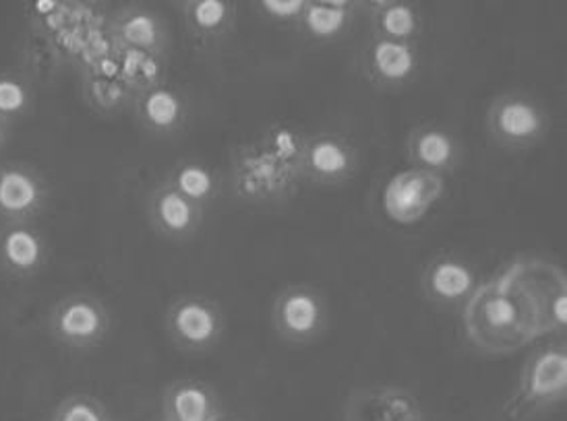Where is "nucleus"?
Returning <instances> with one entry per match:
<instances>
[{"instance_id": "f257e3e1", "label": "nucleus", "mask_w": 567, "mask_h": 421, "mask_svg": "<svg viewBox=\"0 0 567 421\" xmlns=\"http://www.w3.org/2000/svg\"><path fill=\"white\" fill-rule=\"evenodd\" d=\"M462 311L466 337L481 354L509 356L536 339L520 299L497 275L481 283Z\"/></svg>"}, {"instance_id": "f03ea898", "label": "nucleus", "mask_w": 567, "mask_h": 421, "mask_svg": "<svg viewBox=\"0 0 567 421\" xmlns=\"http://www.w3.org/2000/svg\"><path fill=\"white\" fill-rule=\"evenodd\" d=\"M520 299L536 339L545 335H566L567 280L564 266L540 256H520L497 275Z\"/></svg>"}, {"instance_id": "7ed1b4c3", "label": "nucleus", "mask_w": 567, "mask_h": 421, "mask_svg": "<svg viewBox=\"0 0 567 421\" xmlns=\"http://www.w3.org/2000/svg\"><path fill=\"white\" fill-rule=\"evenodd\" d=\"M300 185V173L271 156L259 140L238 143L230 149L228 187L240 203L259 209L282 207L297 197Z\"/></svg>"}, {"instance_id": "20e7f679", "label": "nucleus", "mask_w": 567, "mask_h": 421, "mask_svg": "<svg viewBox=\"0 0 567 421\" xmlns=\"http://www.w3.org/2000/svg\"><path fill=\"white\" fill-rule=\"evenodd\" d=\"M567 399V345H538L522 364L516 389L504 407L505 421H533Z\"/></svg>"}, {"instance_id": "39448f33", "label": "nucleus", "mask_w": 567, "mask_h": 421, "mask_svg": "<svg viewBox=\"0 0 567 421\" xmlns=\"http://www.w3.org/2000/svg\"><path fill=\"white\" fill-rule=\"evenodd\" d=\"M485 128L488 139L497 147L507 151H526L547 139L551 116L535 97L507 92L488 104Z\"/></svg>"}, {"instance_id": "423d86ee", "label": "nucleus", "mask_w": 567, "mask_h": 421, "mask_svg": "<svg viewBox=\"0 0 567 421\" xmlns=\"http://www.w3.org/2000/svg\"><path fill=\"white\" fill-rule=\"evenodd\" d=\"M164 327L178 351L187 356H205L224 339L226 314L214 297L181 294L168 304Z\"/></svg>"}, {"instance_id": "0eeeda50", "label": "nucleus", "mask_w": 567, "mask_h": 421, "mask_svg": "<svg viewBox=\"0 0 567 421\" xmlns=\"http://www.w3.org/2000/svg\"><path fill=\"white\" fill-rule=\"evenodd\" d=\"M330 302L316 283H290L271 304V328L284 344L311 345L330 327Z\"/></svg>"}, {"instance_id": "6e6552de", "label": "nucleus", "mask_w": 567, "mask_h": 421, "mask_svg": "<svg viewBox=\"0 0 567 421\" xmlns=\"http://www.w3.org/2000/svg\"><path fill=\"white\" fill-rule=\"evenodd\" d=\"M361 168V151L350 137L336 130L307 133L300 182L317 188H338L348 185Z\"/></svg>"}, {"instance_id": "1a4fd4ad", "label": "nucleus", "mask_w": 567, "mask_h": 421, "mask_svg": "<svg viewBox=\"0 0 567 421\" xmlns=\"http://www.w3.org/2000/svg\"><path fill=\"white\" fill-rule=\"evenodd\" d=\"M106 40L114 52H135L168 63L173 33L168 21L147 4L118 7L106 19Z\"/></svg>"}, {"instance_id": "9d476101", "label": "nucleus", "mask_w": 567, "mask_h": 421, "mask_svg": "<svg viewBox=\"0 0 567 421\" xmlns=\"http://www.w3.org/2000/svg\"><path fill=\"white\" fill-rule=\"evenodd\" d=\"M48 330L54 341L71 349H94L111 333V313L92 294H71L56 302L48 316Z\"/></svg>"}, {"instance_id": "9b49d317", "label": "nucleus", "mask_w": 567, "mask_h": 421, "mask_svg": "<svg viewBox=\"0 0 567 421\" xmlns=\"http://www.w3.org/2000/svg\"><path fill=\"white\" fill-rule=\"evenodd\" d=\"M445 176L409 168L394 173L381 190V211L395 225H414L445 194Z\"/></svg>"}, {"instance_id": "f8f14e48", "label": "nucleus", "mask_w": 567, "mask_h": 421, "mask_svg": "<svg viewBox=\"0 0 567 421\" xmlns=\"http://www.w3.org/2000/svg\"><path fill=\"white\" fill-rule=\"evenodd\" d=\"M190 50L199 59H216L230 44L238 25L235 0H185L178 4Z\"/></svg>"}, {"instance_id": "ddd939ff", "label": "nucleus", "mask_w": 567, "mask_h": 421, "mask_svg": "<svg viewBox=\"0 0 567 421\" xmlns=\"http://www.w3.org/2000/svg\"><path fill=\"white\" fill-rule=\"evenodd\" d=\"M359 69L379 92H402L421 73V50L419 44L369 38L359 54Z\"/></svg>"}, {"instance_id": "4468645a", "label": "nucleus", "mask_w": 567, "mask_h": 421, "mask_svg": "<svg viewBox=\"0 0 567 421\" xmlns=\"http://www.w3.org/2000/svg\"><path fill=\"white\" fill-rule=\"evenodd\" d=\"M128 109L143 133L156 139L176 137L189 125V97L168 81L137 90L131 97Z\"/></svg>"}, {"instance_id": "2eb2a0df", "label": "nucleus", "mask_w": 567, "mask_h": 421, "mask_svg": "<svg viewBox=\"0 0 567 421\" xmlns=\"http://www.w3.org/2000/svg\"><path fill=\"white\" fill-rule=\"evenodd\" d=\"M481 285L474 265L454 252H443L426 263L421 273V294L440 311L464 308Z\"/></svg>"}, {"instance_id": "dca6fc26", "label": "nucleus", "mask_w": 567, "mask_h": 421, "mask_svg": "<svg viewBox=\"0 0 567 421\" xmlns=\"http://www.w3.org/2000/svg\"><path fill=\"white\" fill-rule=\"evenodd\" d=\"M347 421H426L419 397L402 385H364L344 403Z\"/></svg>"}, {"instance_id": "f3484780", "label": "nucleus", "mask_w": 567, "mask_h": 421, "mask_svg": "<svg viewBox=\"0 0 567 421\" xmlns=\"http://www.w3.org/2000/svg\"><path fill=\"white\" fill-rule=\"evenodd\" d=\"M48 203V185L38 168L21 161L0 166V221H33Z\"/></svg>"}, {"instance_id": "a211bd4d", "label": "nucleus", "mask_w": 567, "mask_h": 421, "mask_svg": "<svg viewBox=\"0 0 567 421\" xmlns=\"http://www.w3.org/2000/svg\"><path fill=\"white\" fill-rule=\"evenodd\" d=\"M147 221L162 240L183 244L202 232L205 211L162 180L147 197Z\"/></svg>"}, {"instance_id": "6ab92c4d", "label": "nucleus", "mask_w": 567, "mask_h": 421, "mask_svg": "<svg viewBox=\"0 0 567 421\" xmlns=\"http://www.w3.org/2000/svg\"><path fill=\"white\" fill-rule=\"evenodd\" d=\"M410 168L450 176L464 159V145L447 126L425 123L410 130L404 145Z\"/></svg>"}, {"instance_id": "aec40b11", "label": "nucleus", "mask_w": 567, "mask_h": 421, "mask_svg": "<svg viewBox=\"0 0 567 421\" xmlns=\"http://www.w3.org/2000/svg\"><path fill=\"white\" fill-rule=\"evenodd\" d=\"M48 261L47 235L33 221L0 223V271L25 280L40 273Z\"/></svg>"}, {"instance_id": "412c9836", "label": "nucleus", "mask_w": 567, "mask_h": 421, "mask_svg": "<svg viewBox=\"0 0 567 421\" xmlns=\"http://www.w3.org/2000/svg\"><path fill=\"white\" fill-rule=\"evenodd\" d=\"M83 99L102 116H114L131 106L133 90L118 73V64L112 46L100 56L90 59L83 69Z\"/></svg>"}, {"instance_id": "4be33fe9", "label": "nucleus", "mask_w": 567, "mask_h": 421, "mask_svg": "<svg viewBox=\"0 0 567 421\" xmlns=\"http://www.w3.org/2000/svg\"><path fill=\"white\" fill-rule=\"evenodd\" d=\"M359 11L369 21V38L419 44V38L425 30L421 7L410 0L359 2Z\"/></svg>"}, {"instance_id": "5701e85b", "label": "nucleus", "mask_w": 567, "mask_h": 421, "mask_svg": "<svg viewBox=\"0 0 567 421\" xmlns=\"http://www.w3.org/2000/svg\"><path fill=\"white\" fill-rule=\"evenodd\" d=\"M221 401L214 385L197 378H178L162 394L164 421H218Z\"/></svg>"}, {"instance_id": "b1692460", "label": "nucleus", "mask_w": 567, "mask_h": 421, "mask_svg": "<svg viewBox=\"0 0 567 421\" xmlns=\"http://www.w3.org/2000/svg\"><path fill=\"white\" fill-rule=\"evenodd\" d=\"M359 15V2L352 0H307L297 30L313 44H338L352 33Z\"/></svg>"}, {"instance_id": "393cba45", "label": "nucleus", "mask_w": 567, "mask_h": 421, "mask_svg": "<svg viewBox=\"0 0 567 421\" xmlns=\"http://www.w3.org/2000/svg\"><path fill=\"white\" fill-rule=\"evenodd\" d=\"M164 180L185 199H189L190 203L202 207L205 213L220 201L224 190L220 172L202 159L176 161Z\"/></svg>"}, {"instance_id": "a878e982", "label": "nucleus", "mask_w": 567, "mask_h": 421, "mask_svg": "<svg viewBox=\"0 0 567 421\" xmlns=\"http://www.w3.org/2000/svg\"><path fill=\"white\" fill-rule=\"evenodd\" d=\"M35 104L32 78L19 71H0V120L11 126L25 118Z\"/></svg>"}, {"instance_id": "bb28decb", "label": "nucleus", "mask_w": 567, "mask_h": 421, "mask_svg": "<svg viewBox=\"0 0 567 421\" xmlns=\"http://www.w3.org/2000/svg\"><path fill=\"white\" fill-rule=\"evenodd\" d=\"M50 421H112V415L109 407L94 394L75 392L64 397Z\"/></svg>"}, {"instance_id": "cd10ccee", "label": "nucleus", "mask_w": 567, "mask_h": 421, "mask_svg": "<svg viewBox=\"0 0 567 421\" xmlns=\"http://www.w3.org/2000/svg\"><path fill=\"white\" fill-rule=\"evenodd\" d=\"M307 0H259L257 9L259 13L278 25L297 28L300 17L305 13Z\"/></svg>"}, {"instance_id": "c85d7f7f", "label": "nucleus", "mask_w": 567, "mask_h": 421, "mask_svg": "<svg viewBox=\"0 0 567 421\" xmlns=\"http://www.w3.org/2000/svg\"><path fill=\"white\" fill-rule=\"evenodd\" d=\"M9 133H11V126L7 125L4 120H0V151H2L4 145L9 143Z\"/></svg>"}, {"instance_id": "c756f323", "label": "nucleus", "mask_w": 567, "mask_h": 421, "mask_svg": "<svg viewBox=\"0 0 567 421\" xmlns=\"http://www.w3.org/2000/svg\"><path fill=\"white\" fill-rule=\"evenodd\" d=\"M218 421H235V420H230V418H226V415H221L220 420Z\"/></svg>"}]
</instances>
